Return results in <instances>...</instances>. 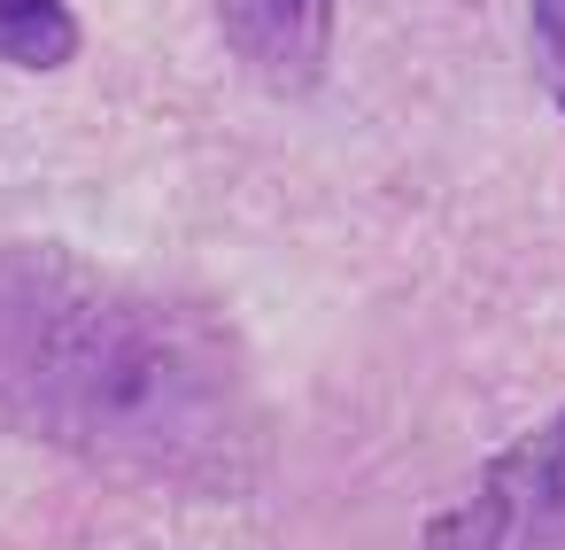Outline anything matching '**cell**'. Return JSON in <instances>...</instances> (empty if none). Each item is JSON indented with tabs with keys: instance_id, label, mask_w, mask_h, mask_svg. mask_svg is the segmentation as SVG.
Listing matches in <instances>:
<instances>
[{
	"instance_id": "cell-4",
	"label": "cell",
	"mask_w": 565,
	"mask_h": 550,
	"mask_svg": "<svg viewBox=\"0 0 565 550\" xmlns=\"http://www.w3.org/2000/svg\"><path fill=\"white\" fill-rule=\"evenodd\" d=\"M78 55L71 0H0V63L9 71H63Z\"/></svg>"
},
{
	"instance_id": "cell-1",
	"label": "cell",
	"mask_w": 565,
	"mask_h": 550,
	"mask_svg": "<svg viewBox=\"0 0 565 550\" xmlns=\"http://www.w3.org/2000/svg\"><path fill=\"white\" fill-rule=\"evenodd\" d=\"M0 434L217 488L256 465V388L233 326L194 295L17 241L0 248Z\"/></svg>"
},
{
	"instance_id": "cell-2",
	"label": "cell",
	"mask_w": 565,
	"mask_h": 550,
	"mask_svg": "<svg viewBox=\"0 0 565 550\" xmlns=\"http://www.w3.org/2000/svg\"><path fill=\"white\" fill-rule=\"evenodd\" d=\"M418 550H565V411L488 457V473L426 519Z\"/></svg>"
},
{
	"instance_id": "cell-5",
	"label": "cell",
	"mask_w": 565,
	"mask_h": 550,
	"mask_svg": "<svg viewBox=\"0 0 565 550\" xmlns=\"http://www.w3.org/2000/svg\"><path fill=\"white\" fill-rule=\"evenodd\" d=\"M534 63H542L550 102L565 109V0H534Z\"/></svg>"
},
{
	"instance_id": "cell-3",
	"label": "cell",
	"mask_w": 565,
	"mask_h": 550,
	"mask_svg": "<svg viewBox=\"0 0 565 550\" xmlns=\"http://www.w3.org/2000/svg\"><path fill=\"white\" fill-rule=\"evenodd\" d=\"M225 47L271 86H318L333 55V0H217Z\"/></svg>"
}]
</instances>
